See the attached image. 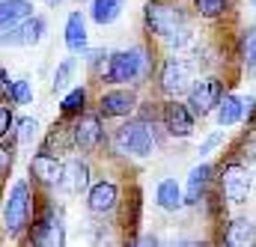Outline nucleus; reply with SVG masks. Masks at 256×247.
Wrapping results in <instances>:
<instances>
[{
    "instance_id": "obj_26",
    "label": "nucleus",
    "mask_w": 256,
    "mask_h": 247,
    "mask_svg": "<svg viewBox=\"0 0 256 247\" xmlns=\"http://www.w3.org/2000/svg\"><path fill=\"white\" fill-rule=\"evenodd\" d=\"M194 3V12L206 21H218L224 15H230L232 9V0H191Z\"/></svg>"
},
{
    "instance_id": "obj_7",
    "label": "nucleus",
    "mask_w": 256,
    "mask_h": 247,
    "mask_svg": "<svg viewBox=\"0 0 256 247\" xmlns=\"http://www.w3.org/2000/svg\"><path fill=\"white\" fill-rule=\"evenodd\" d=\"M137 108H140V98H137L134 86H116V90H108L98 96L102 120H128L137 114Z\"/></svg>"
},
{
    "instance_id": "obj_35",
    "label": "nucleus",
    "mask_w": 256,
    "mask_h": 247,
    "mask_svg": "<svg viewBox=\"0 0 256 247\" xmlns=\"http://www.w3.org/2000/svg\"><path fill=\"white\" fill-rule=\"evenodd\" d=\"M48 3H51V6H57V3H63V0H48Z\"/></svg>"
},
{
    "instance_id": "obj_17",
    "label": "nucleus",
    "mask_w": 256,
    "mask_h": 247,
    "mask_svg": "<svg viewBox=\"0 0 256 247\" xmlns=\"http://www.w3.org/2000/svg\"><path fill=\"white\" fill-rule=\"evenodd\" d=\"M242 120H244V98L232 96V92H224L218 108H214V122L220 128H230V125H238Z\"/></svg>"
},
{
    "instance_id": "obj_8",
    "label": "nucleus",
    "mask_w": 256,
    "mask_h": 247,
    "mask_svg": "<svg viewBox=\"0 0 256 247\" xmlns=\"http://www.w3.org/2000/svg\"><path fill=\"white\" fill-rule=\"evenodd\" d=\"M30 242L33 244H42V247H57L66 242V232H63V224L57 218V208L51 202L42 206V212L36 214L33 212V220H30Z\"/></svg>"
},
{
    "instance_id": "obj_31",
    "label": "nucleus",
    "mask_w": 256,
    "mask_h": 247,
    "mask_svg": "<svg viewBox=\"0 0 256 247\" xmlns=\"http://www.w3.org/2000/svg\"><path fill=\"white\" fill-rule=\"evenodd\" d=\"M12 161H15V152L0 140V179L3 176H9V170H12Z\"/></svg>"
},
{
    "instance_id": "obj_19",
    "label": "nucleus",
    "mask_w": 256,
    "mask_h": 247,
    "mask_svg": "<svg viewBox=\"0 0 256 247\" xmlns=\"http://www.w3.org/2000/svg\"><path fill=\"white\" fill-rule=\"evenodd\" d=\"M86 104H90V90L84 84L68 86L63 92V98H60V116L63 120H74V116H80L86 110Z\"/></svg>"
},
{
    "instance_id": "obj_29",
    "label": "nucleus",
    "mask_w": 256,
    "mask_h": 247,
    "mask_svg": "<svg viewBox=\"0 0 256 247\" xmlns=\"http://www.w3.org/2000/svg\"><path fill=\"white\" fill-rule=\"evenodd\" d=\"M74 72H78V60H74V57L60 60L57 62V72H54V84H51V90H54V92H66L68 84H72V78H74Z\"/></svg>"
},
{
    "instance_id": "obj_25",
    "label": "nucleus",
    "mask_w": 256,
    "mask_h": 247,
    "mask_svg": "<svg viewBox=\"0 0 256 247\" xmlns=\"http://www.w3.org/2000/svg\"><path fill=\"white\" fill-rule=\"evenodd\" d=\"M238 57L248 66V72H256V24H248L238 36Z\"/></svg>"
},
{
    "instance_id": "obj_15",
    "label": "nucleus",
    "mask_w": 256,
    "mask_h": 247,
    "mask_svg": "<svg viewBox=\"0 0 256 247\" xmlns=\"http://www.w3.org/2000/svg\"><path fill=\"white\" fill-rule=\"evenodd\" d=\"M116 206H120V188H116V182L98 179V182H92L86 188V208H90V214L104 218V214L116 212Z\"/></svg>"
},
{
    "instance_id": "obj_27",
    "label": "nucleus",
    "mask_w": 256,
    "mask_h": 247,
    "mask_svg": "<svg viewBox=\"0 0 256 247\" xmlns=\"http://www.w3.org/2000/svg\"><path fill=\"white\" fill-rule=\"evenodd\" d=\"M6 102L15 104V108H24L33 102V84L27 78H18V80H9L6 84Z\"/></svg>"
},
{
    "instance_id": "obj_2",
    "label": "nucleus",
    "mask_w": 256,
    "mask_h": 247,
    "mask_svg": "<svg viewBox=\"0 0 256 247\" xmlns=\"http://www.w3.org/2000/svg\"><path fill=\"white\" fill-rule=\"evenodd\" d=\"M149 74H152V57L143 45L108 54L104 68L98 72L102 84H137V80H146Z\"/></svg>"
},
{
    "instance_id": "obj_9",
    "label": "nucleus",
    "mask_w": 256,
    "mask_h": 247,
    "mask_svg": "<svg viewBox=\"0 0 256 247\" xmlns=\"http://www.w3.org/2000/svg\"><path fill=\"white\" fill-rule=\"evenodd\" d=\"M45 33H48V21L42 15H30L15 27L0 30V48H30L36 42H42Z\"/></svg>"
},
{
    "instance_id": "obj_10",
    "label": "nucleus",
    "mask_w": 256,
    "mask_h": 247,
    "mask_svg": "<svg viewBox=\"0 0 256 247\" xmlns=\"http://www.w3.org/2000/svg\"><path fill=\"white\" fill-rule=\"evenodd\" d=\"M161 125L170 137H191L194 134V125H196V114L188 108V102H179V98H167L161 104Z\"/></svg>"
},
{
    "instance_id": "obj_22",
    "label": "nucleus",
    "mask_w": 256,
    "mask_h": 247,
    "mask_svg": "<svg viewBox=\"0 0 256 247\" xmlns=\"http://www.w3.org/2000/svg\"><path fill=\"white\" fill-rule=\"evenodd\" d=\"M68 120L60 116V122H54V128L45 134V143H42V149H48V152H68V149H74V140H72V125H66Z\"/></svg>"
},
{
    "instance_id": "obj_5",
    "label": "nucleus",
    "mask_w": 256,
    "mask_h": 247,
    "mask_svg": "<svg viewBox=\"0 0 256 247\" xmlns=\"http://www.w3.org/2000/svg\"><path fill=\"white\" fill-rule=\"evenodd\" d=\"M250 188H254V176H250L248 164H242V161H226V164L220 167V179H218L220 200H226L230 206H242V202H248Z\"/></svg>"
},
{
    "instance_id": "obj_4",
    "label": "nucleus",
    "mask_w": 256,
    "mask_h": 247,
    "mask_svg": "<svg viewBox=\"0 0 256 247\" xmlns=\"http://www.w3.org/2000/svg\"><path fill=\"white\" fill-rule=\"evenodd\" d=\"M155 122L143 116H128L126 122L114 131V149L116 155H131V158H149L155 152Z\"/></svg>"
},
{
    "instance_id": "obj_30",
    "label": "nucleus",
    "mask_w": 256,
    "mask_h": 247,
    "mask_svg": "<svg viewBox=\"0 0 256 247\" xmlns=\"http://www.w3.org/2000/svg\"><path fill=\"white\" fill-rule=\"evenodd\" d=\"M12 128H15V114H12V108H3V102H0V140L12 137Z\"/></svg>"
},
{
    "instance_id": "obj_16",
    "label": "nucleus",
    "mask_w": 256,
    "mask_h": 247,
    "mask_svg": "<svg viewBox=\"0 0 256 247\" xmlns=\"http://www.w3.org/2000/svg\"><path fill=\"white\" fill-rule=\"evenodd\" d=\"M212 176H214V164H208V161H200L196 167H191L188 182H185V190H182L185 206H200V202L206 200V190L212 185Z\"/></svg>"
},
{
    "instance_id": "obj_14",
    "label": "nucleus",
    "mask_w": 256,
    "mask_h": 247,
    "mask_svg": "<svg viewBox=\"0 0 256 247\" xmlns=\"http://www.w3.org/2000/svg\"><path fill=\"white\" fill-rule=\"evenodd\" d=\"M27 170H30V179L39 188H57L60 185V173H63V161H60L54 152L39 149V152L30 158Z\"/></svg>"
},
{
    "instance_id": "obj_11",
    "label": "nucleus",
    "mask_w": 256,
    "mask_h": 247,
    "mask_svg": "<svg viewBox=\"0 0 256 247\" xmlns=\"http://www.w3.org/2000/svg\"><path fill=\"white\" fill-rule=\"evenodd\" d=\"M224 96V80L220 78H200V80H191L188 86V108H191L196 116H206L218 108Z\"/></svg>"
},
{
    "instance_id": "obj_33",
    "label": "nucleus",
    "mask_w": 256,
    "mask_h": 247,
    "mask_svg": "<svg viewBox=\"0 0 256 247\" xmlns=\"http://www.w3.org/2000/svg\"><path fill=\"white\" fill-rule=\"evenodd\" d=\"M6 84H9V78H6V72H0V102H6Z\"/></svg>"
},
{
    "instance_id": "obj_3",
    "label": "nucleus",
    "mask_w": 256,
    "mask_h": 247,
    "mask_svg": "<svg viewBox=\"0 0 256 247\" xmlns=\"http://www.w3.org/2000/svg\"><path fill=\"white\" fill-rule=\"evenodd\" d=\"M33 212H36L33 188H30L27 179H18L15 185L9 188L6 200H3V230H6V236L9 238H21L30 230Z\"/></svg>"
},
{
    "instance_id": "obj_20",
    "label": "nucleus",
    "mask_w": 256,
    "mask_h": 247,
    "mask_svg": "<svg viewBox=\"0 0 256 247\" xmlns=\"http://www.w3.org/2000/svg\"><path fill=\"white\" fill-rule=\"evenodd\" d=\"M33 12H36L33 0H0V30H9V27L21 24Z\"/></svg>"
},
{
    "instance_id": "obj_24",
    "label": "nucleus",
    "mask_w": 256,
    "mask_h": 247,
    "mask_svg": "<svg viewBox=\"0 0 256 247\" xmlns=\"http://www.w3.org/2000/svg\"><path fill=\"white\" fill-rule=\"evenodd\" d=\"M122 9H126V0H92L90 3V18L96 24L108 27V24H114L122 15Z\"/></svg>"
},
{
    "instance_id": "obj_32",
    "label": "nucleus",
    "mask_w": 256,
    "mask_h": 247,
    "mask_svg": "<svg viewBox=\"0 0 256 247\" xmlns=\"http://www.w3.org/2000/svg\"><path fill=\"white\" fill-rule=\"evenodd\" d=\"M220 143H224V131H214V134H208V137L200 143V152H196V155H208V152L218 149Z\"/></svg>"
},
{
    "instance_id": "obj_36",
    "label": "nucleus",
    "mask_w": 256,
    "mask_h": 247,
    "mask_svg": "<svg viewBox=\"0 0 256 247\" xmlns=\"http://www.w3.org/2000/svg\"><path fill=\"white\" fill-rule=\"evenodd\" d=\"M250 6H254V9H256V0H250Z\"/></svg>"
},
{
    "instance_id": "obj_34",
    "label": "nucleus",
    "mask_w": 256,
    "mask_h": 247,
    "mask_svg": "<svg viewBox=\"0 0 256 247\" xmlns=\"http://www.w3.org/2000/svg\"><path fill=\"white\" fill-rule=\"evenodd\" d=\"M137 244H158V238L155 236H143V238H137Z\"/></svg>"
},
{
    "instance_id": "obj_23",
    "label": "nucleus",
    "mask_w": 256,
    "mask_h": 247,
    "mask_svg": "<svg viewBox=\"0 0 256 247\" xmlns=\"http://www.w3.org/2000/svg\"><path fill=\"white\" fill-rule=\"evenodd\" d=\"M224 242H226V244H232V247H248V244H254V242H256V226H254V220H248V218H236V220H230Z\"/></svg>"
},
{
    "instance_id": "obj_1",
    "label": "nucleus",
    "mask_w": 256,
    "mask_h": 247,
    "mask_svg": "<svg viewBox=\"0 0 256 247\" xmlns=\"http://www.w3.org/2000/svg\"><path fill=\"white\" fill-rule=\"evenodd\" d=\"M143 27L149 36H158L167 48H182L191 42V18L173 0H149L143 9Z\"/></svg>"
},
{
    "instance_id": "obj_28",
    "label": "nucleus",
    "mask_w": 256,
    "mask_h": 247,
    "mask_svg": "<svg viewBox=\"0 0 256 247\" xmlns=\"http://www.w3.org/2000/svg\"><path fill=\"white\" fill-rule=\"evenodd\" d=\"M12 137H15L18 146H30V143L39 137V122H36L33 116H21V120H15Z\"/></svg>"
},
{
    "instance_id": "obj_21",
    "label": "nucleus",
    "mask_w": 256,
    "mask_h": 247,
    "mask_svg": "<svg viewBox=\"0 0 256 247\" xmlns=\"http://www.w3.org/2000/svg\"><path fill=\"white\" fill-rule=\"evenodd\" d=\"M155 202H158L164 212H179V208L185 206L179 182H176V179H161L158 188H155Z\"/></svg>"
},
{
    "instance_id": "obj_6",
    "label": "nucleus",
    "mask_w": 256,
    "mask_h": 247,
    "mask_svg": "<svg viewBox=\"0 0 256 247\" xmlns=\"http://www.w3.org/2000/svg\"><path fill=\"white\" fill-rule=\"evenodd\" d=\"M72 140H74V149H80L84 155H92L98 152L104 143H108V134H104V120L102 114L96 110H84L80 116L72 120Z\"/></svg>"
},
{
    "instance_id": "obj_12",
    "label": "nucleus",
    "mask_w": 256,
    "mask_h": 247,
    "mask_svg": "<svg viewBox=\"0 0 256 247\" xmlns=\"http://www.w3.org/2000/svg\"><path fill=\"white\" fill-rule=\"evenodd\" d=\"M158 86L167 98H179L182 92H188V86H191L188 62L179 60V57H167L161 62V72H158Z\"/></svg>"
},
{
    "instance_id": "obj_18",
    "label": "nucleus",
    "mask_w": 256,
    "mask_h": 247,
    "mask_svg": "<svg viewBox=\"0 0 256 247\" xmlns=\"http://www.w3.org/2000/svg\"><path fill=\"white\" fill-rule=\"evenodd\" d=\"M63 36H66V48H68L72 54H84V51H86V18H84L80 9L68 12Z\"/></svg>"
},
{
    "instance_id": "obj_13",
    "label": "nucleus",
    "mask_w": 256,
    "mask_h": 247,
    "mask_svg": "<svg viewBox=\"0 0 256 247\" xmlns=\"http://www.w3.org/2000/svg\"><path fill=\"white\" fill-rule=\"evenodd\" d=\"M92 170H90V161L84 155H72L68 161H63V173H60V185L57 190L60 194H68V196H78L84 194L86 188L92 185Z\"/></svg>"
}]
</instances>
